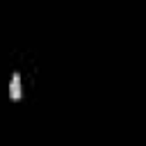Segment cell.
<instances>
[{
	"instance_id": "6da1fadb",
	"label": "cell",
	"mask_w": 146,
	"mask_h": 146,
	"mask_svg": "<svg viewBox=\"0 0 146 146\" xmlns=\"http://www.w3.org/2000/svg\"><path fill=\"white\" fill-rule=\"evenodd\" d=\"M9 96H11L14 100H18V98H21V75H18V73H14V75H11V84H9Z\"/></svg>"
}]
</instances>
